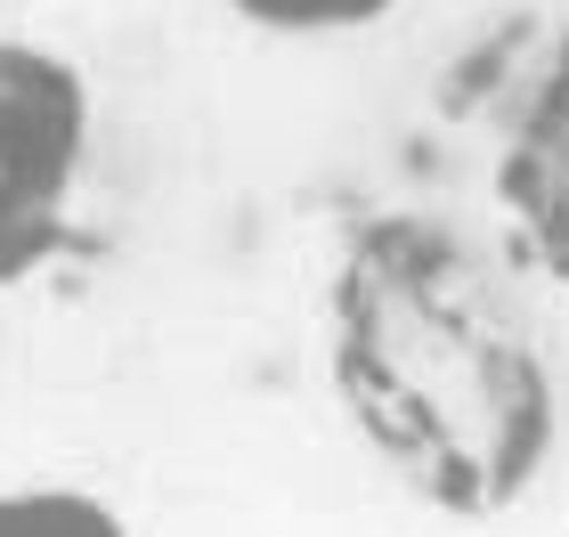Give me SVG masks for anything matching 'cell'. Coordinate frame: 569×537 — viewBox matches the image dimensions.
<instances>
[{
  "label": "cell",
  "mask_w": 569,
  "mask_h": 537,
  "mask_svg": "<svg viewBox=\"0 0 569 537\" xmlns=\"http://www.w3.org/2000/svg\"><path fill=\"white\" fill-rule=\"evenodd\" d=\"M326 375L375 465L439 514H505L553 456L546 342L448 220L382 212L342 245Z\"/></svg>",
  "instance_id": "6da1fadb"
},
{
  "label": "cell",
  "mask_w": 569,
  "mask_h": 537,
  "mask_svg": "<svg viewBox=\"0 0 569 537\" xmlns=\"http://www.w3.org/2000/svg\"><path fill=\"white\" fill-rule=\"evenodd\" d=\"M0 537H131V521L98 489L33 480V489H0Z\"/></svg>",
  "instance_id": "277c9868"
},
{
  "label": "cell",
  "mask_w": 569,
  "mask_h": 537,
  "mask_svg": "<svg viewBox=\"0 0 569 537\" xmlns=\"http://www.w3.org/2000/svg\"><path fill=\"white\" fill-rule=\"evenodd\" d=\"M252 33H284V41H326V33H367L399 9V0H228Z\"/></svg>",
  "instance_id": "5b68a950"
},
{
  "label": "cell",
  "mask_w": 569,
  "mask_h": 537,
  "mask_svg": "<svg viewBox=\"0 0 569 537\" xmlns=\"http://www.w3.org/2000/svg\"><path fill=\"white\" fill-rule=\"evenodd\" d=\"M90 82L41 41L0 33V294L24 286L73 220V188L90 163Z\"/></svg>",
  "instance_id": "7a4b0ae2"
},
{
  "label": "cell",
  "mask_w": 569,
  "mask_h": 537,
  "mask_svg": "<svg viewBox=\"0 0 569 537\" xmlns=\"http://www.w3.org/2000/svg\"><path fill=\"white\" fill-rule=\"evenodd\" d=\"M497 203L512 237L529 245V261L569 286V33L537 66L521 115L497 147Z\"/></svg>",
  "instance_id": "3957f363"
}]
</instances>
